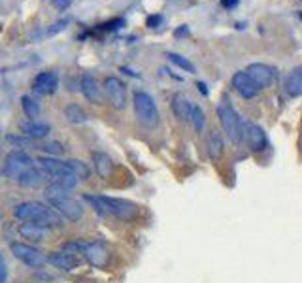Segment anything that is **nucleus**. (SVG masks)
<instances>
[{"instance_id":"15","label":"nucleus","mask_w":302,"mask_h":283,"mask_svg":"<svg viewBox=\"0 0 302 283\" xmlns=\"http://www.w3.org/2000/svg\"><path fill=\"white\" fill-rule=\"evenodd\" d=\"M59 87V76L55 72H40L32 80V91L38 95H53Z\"/></svg>"},{"instance_id":"16","label":"nucleus","mask_w":302,"mask_h":283,"mask_svg":"<svg viewBox=\"0 0 302 283\" xmlns=\"http://www.w3.org/2000/svg\"><path fill=\"white\" fill-rule=\"evenodd\" d=\"M80 89H82L83 97H85L89 102H93V104H102V92H100L99 81H97V78H95L93 74L85 72V74L82 76Z\"/></svg>"},{"instance_id":"2","label":"nucleus","mask_w":302,"mask_h":283,"mask_svg":"<svg viewBox=\"0 0 302 283\" xmlns=\"http://www.w3.org/2000/svg\"><path fill=\"white\" fill-rule=\"evenodd\" d=\"M46 200L51 204V208L57 210L68 221H80L83 217V206L76 198H72L70 189L66 187L51 183L46 189Z\"/></svg>"},{"instance_id":"11","label":"nucleus","mask_w":302,"mask_h":283,"mask_svg":"<svg viewBox=\"0 0 302 283\" xmlns=\"http://www.w3.org/2000/svg\"><path fill=\"white\" fill-rule=\"evenodd\" d=\"M231 83H233L234 91L238 92V95L244 100L255 99L257 95H259V87L253 83V80H251L250 76H248V72H246V70H240V72H236V74L233 76Z\"/></svg>"},{"instance_id":"25","label":"nucleus","mask_w":302,"mask_h":283,"mask_svg":"<svg viewBox=\"0 0 302 283\" xmlns=\"http://www.w3.org/2000/svg\"><path fill=\"white\" fill-rule=\"evenodd\" d=\"M166 59H168L170 63H174L178 68H181L183 72H187V74H195L197 72V68H195V64L189 61V59L185 57H181V55H178V53H172L168 51L166 53Z\"/></svg>"},{"instance_id":"3","label":"nucleus","mask_w":302,"mask_h":283,"mask_svg":"<svg viewBox=\"0 0 302 283\" xmlns=\"http://www.w3.org/2000/svg\"><path fill=\"white\" fill-rule=\"evenodd\" d=\"M36 168H38L42 172V176L49 179L51 183L66 187L70 191L80 183V179L72 174V170L68 168L66 161H57V159H53V157H40V159L36 161Z\"/></svg>"},{"instance_id":"22","label":"nucleus","mask_w":302,"mask_h":283,"mask_svg":"<svg viewBox=\"0 0 302 283\" xmlns=\"http://www.w3.org/2000/svg\"><path fill=\"white\" fill-rule=\"evenodd\" d=\"M19 128H21V133L25 134V136H29V138H44V136H47L49 134V125L47 123H38L34 121V119H29V121H23L21 125H19Z\"/></svg>"},{"instance_id":"6","label":"nucleus","mask_w":302,"mask_h":283,"mask_svg":"<svg viewBox=\"0 0 302 283\" xmlns=\"http://www.w3.org/2000/svg\"><path fill=\"white\" fill-rule=\"evenodd\" d=\"M100 202L104 206L106 214L108 215H114L116 219H121V221H134L138 217V206L127 198H116V197H104V195H99Z\"/></svg>"},{"instance_id":"18","label":"nucleus","mask_w":302,"mask_h":283,"mask_svg":"<svg viewBox=\"0 0 302 283\" xmlns=\"http://www.w3.org/2000/svg\"><path fill=\"white\" fill-rule=\"evenodd\" d=\"M206 151H208L210 161L217 162L223 157V151H225V142H223V136H221L219 130H210L208 136H206Z\"/></svg>"},{"instance_id":"5","label":"nucleus","mask_w":302,"mask_h":283,"mask_svg":"<svg viewBox=\"0 0 302 283\" xmlns=\"http://www.w3.org/2000/svg\"><path fill=\"white\" fill-rule=\"evenodd\" d=\"M133 106L134 114L138 117V121L147 128H155L161 123V114L155 104V100L149 92L145 91H134L133 95Z\"/></svg>"},{"instance_id":"9","label":"nucleus","mask_w":302,"mask_h":283,"mask_svg":"<svg viewBox=\"0 0 302 283\" xmlns=\"http://www.w3.org/2000/svg\"><path fill=\"white\" fill-rule=\"evenodd\" d=\"M32 166H34V162H32L30 155H27L25 151H12L6 157V162H4V176L12 179H19V176L25 170H29Z\"/></svg>"},{"instance_id":"33","label":"nucleus","mask_w":302,"mask_h":283,"mask_svg":"<svg viewBox=\"0 0 302 283\" xmlns=\"http://www.w3.org/2000/svg\"><path fill=\"white\" fill-rule=\"evenodd\" d=\"M121 27H125V19H121V17H117V19H114V21H108V23L100 25V29L102 30H117V29H121Z\"/></svg>"},{"instance_id":"31","label":"nucleus","mask_w":302,"mask_h":283,"mask_svg":"<svg viewBox=\"0 0 302 283\" xmlns=\"http://www.w3.org/2000/svg\"><path fill=\"white\" fill-rule=\"evenodd\" d=\"M66 25H68V19L64 17V19H59V21H55V23L49 27V29L46 30V34L47 36H55L57 32H61V30L66 29Z\"/></svg>"},{"instance_id":"32","label":"nucleus","mask_w":302,"mask_h":283,"mask_svg":"<svg viewBox=\"0 0 302 283\" xmlns=\"http://www.w3.org/2000/svg\"><path fill=\"white\" fill-rule=\"evenodd\" d=\"M40 149H44L46 153H51V155H61L63 153V145L59 144V142H47V144H44L40 147Z\"/></svg>"},{"instance_id":"17","label":"nucleus","mask_w":302,"mask_h":283,"mask_svg":"<svg viewBox=\"0 0 302 283\" xmlns=\"http://www.w3.org/2000/svg\"><path fill=\"white\" fill-rule=\"evenodd\" d=\"M172 114H174L180 121H191V111H193V102L187 99L183 92H176L172 97Z\"/></svg>"},{"instance_id":"1","label":"nucleus","mask_w":302,"mask_h":283,"mask_svg":"<svg viewBox=\"0 0 302 283\" xmlns=\"http://www.w3.org/2000/svg\"><path fill=\"white\" fill-rule=\"evenodd\" d=\"M13 215L21 221L27 223H36L46 229H53V227H63V215L59 214L55 208H47L46 204L30 200V202L19 204L17 208L13 210Z\"/></svg>"},{"instance_id":"34","label":"nucleus","mask_w":302,"mask_h":283,"mask_svg":"<svg viewBox=\"0 0 302 283\" xmlns=\"http://www.w3.org/2000/svg\"><path fill=\"white\" fill-rule=\"evenodd\" d=\"M161 23H163V15H161V13L149 15V17L145 19V27H147V29H157Z\"/></svg>"},{"instance_id":"28","label":"nucleus","mask_w":302,"mask_h":283,"mask_svg":"<svg viewBox=\"0 0 302 283\" xmlns=\"http://www.w3.org/2000/svg\"><path fill=\"white\" fill-rule=\"evenodd\" d=\"M21 104H23L25 116L29 117V119H34V117L40 116V104L34 99H30L29 95H25L23 99H21Z\"/></svg>"},{"instance_id":"14","label":"nucleus","mask_w":302,"mask_h":283,"mask_svg":"<svg viewBox=\"0 0 302 283\" xmlns=\"http://www.w3.org/2000/svg\"><path fill=\"white\" fill-rule=\"evenodd\" d=\"M47 262H51L55 268L64 270V272H72L82 265L80 257L74 253H68V251H53V253L47 257Z\"/></svg>"},{"instance_id":"41","label":"nucleus","mask_w":302,"mask_h":283,"mask_svg":"<svg viewBox=\"0 0 302 283\" xmlns=\"http://www.w3.org/2000/svg\"><path fill=\"white\" fill-rule=\"evenodd\" d=\"M300 21H302V12H300Z\"/></svg>"},{"instance_id":"7","label":"nucleus","mask_w":302,"mask_h":283,"mask_svg":"<svg viewBox=\"0 0 302 283\" xmlns=\"http://www.w3.org/2000/svg\"><path fill=\"white\" fill-rule=\"evenodd\" d=\"M10 251L15 259H19L23 265L30 266V268H40V266L46 265V257L42 253L40 249L32 248L30 243H19V242H13L10 246Z\"/></svg>"},{"instance_id":"8","label":"nucleus","mask_w":302,"mask_h":283,"mask_svg":"<svg viewBox=\"0 0 302 283\" xmlns=\"http://www.w3.org/2000/svg\"><path fill=\"white\" fill-rule=\"evenodd\" d=\"M246 72H248V76L253 80V83L259 89H268V87H272L276 83V80H278V70L265 63H251L246 68Z\"/></svg>"},{"instance_id":"19","label":"nucleus","mask_w":302,"mask_h":283,"mask_svg":"<svg viewBox=\"0 0 302 283\" xmlns=\"http://www.w3.org/2000/svg\"><path fill=\"white\" fill-rule=\"evenodd\" d=\"M285 92L289 95L291 99H298L302 97V66H296L287 74L285 78Z\"/></svg>"},{"instance_id":"21","label":"nucleus","mask_w":302,"mask_h":283,"mask_svg":"<svg viewBox=\"0 0 302 283\" xmlns=\"http://www.w3.org/2000/svg\"><path fill=\"white\" fill-rule=\"evenodd\" d=\"M17 232L30 242H42V240L49 238V229L36 225V223H23V225H19Z\"/></svg>"},{"instance_id":"10","label":"nucleus","mask_w":302,"mask_h":283,"mask_svg":"<svg viewBox=\"0 0 302 283\" xmlns=\"http://www.w3.org/2000/svg\"><path fill=\"white\" fill-rule=\"evenodd\" d=\"M104 92L106 97H108V100H110V104L116 110H125V106H127V85L119 78H116V76L106 78Z\"/></svg>"},{"instance_id":"30","label":"nucleus","mask_w":302,"mask_h":283,"mask_svg":"<svg viewBox=\"0 0 302 283\" xmlns=\"http://www.w3.org/2000/svg\"><path fill=\"white\" fill-rule=\"evenodd\" d=\"M6 140L10 144L17 145V147H32V138H29V136H13V134H8Z\"/></svg>"},{"instance_id":"40","label":"nucleus","mask_w":302,"mask_h":283,"mask_svg":"<svg viewBox=\"0 0 302 283\" xmlns=\"http://www.w3.org/2000/svg\"><path fill=\"white\" fill-rule=\"evenodd\" d=\"M236 29H238V30L246 29V25H244V23H236Z\"/></svg>"},{"instance_id":"36","label":"nucleus","mask_w":302,"mask_h":283,"mask_svg":"<svg viewBox=\"0 0 302 283\" xmlns=\"http://www.w3.org/2000/svg\"><path fill=\"white\" fill-rule=\"evenodd\" d=\"M70 4H72V0H53V6L57 8V10H61V12L68 10Z\"/></svg>"},{"instance_id":"39","label":"nucleus","mask_w":302,"mask_h":283,"mask_svg":"<svg viewBox=\"0 0 302 283\" xmlns=\"http://www.w3.org/2000/svg\"><path fill=\"white\" fill-rule=\"evenodd\" d=\"M197 89H198V92H202L204 97H208V87H206L204 81H197Z\"/></svg>"},{"instance_id":"20","label":"nucleus","mask_w":302,"mask_h":283,"mask_svg":"<svg viewBox=\"0 0 302 283\" xmlns=\"http://www.w3.org/2000/svg\"><path fill=\"white\" fill-rule=\"evenodd\" d=\"M93 164H95V172L99 174L102 179H108L114 174V161H111L110 155H106L102 151H93Z\"/></svg>"},{"instance_id":"26","label":"nucleus","mask_w":302,"mask_h":283,"mask_svg":"<svg viewBox=\"0 0 302 283\" xmlns=\"http://www.w3.org/2000/svg\"><path fill=\"white\" fill-rule=\"evenodd\" d=\"M64 114H66V117H68V121L74 123V125H80V123H85V121H87V114L83 111V108L80 104H70V106H66Z\"/></svg>"},{"instance_id":"4","label":"nucleus","mask_w":302,"mask_h":283,"mask_svg":"<svg viewBox=\"0 0 302 283\" xmlns=\"http://www.w3.org/2000/svg\"><path fill=\"white\" fill-rule=\"evenodd\" d=\"M217 117H219L221 127H223V130L226 133V136L231 138V142H233V144H240V140L244 138L248 125H246L244 119L240 117L236 108L231 104V100H229L226 95L221 97L219 104H217Z\"/></svg>"},{"instance_id":"37","label":"nucleus","mask_w":302,"mask_h":283,"mask_svg":"<svg viewBox=\"0 0 302 283\" xmlns=\"http://www.w3.org/2000/svg\"><path fill=\"white\" fill-rule=\"evenodd\" d=\"M174 36H176V38H183V36H189V27H187V25H180V27L174 30Z\"/></svg>"},{"instance_id":"12","label":"nucleus","mask_w":302,"mask_h":283,"mask_svg":"<svg viewBox=\"0 0 302 283\" xmlns=\"http://www.w3.org/2000/svg\"><path fill=\"white\" fill-rule=\"evenodd\" d=\"M83 257L95 268H106L108 262H110V249H108V246L104 242L87 243V249H85Z\"/></svg>"},{"instance_id":"35","label":"nucleus","mask_w":302,"mask_h":283,"mask_svg":"<svg viewBox=\"0 0 302 283\" xmlns=\"http://www.w3.org/2000/svg\"><path fill=\"white\" fill-rule=\"evenodd\" d=\"M6 277H8L6 259H4V255L0 253V283H6Z\"/></svg>"},{"instance_id":"29","label":"nucleus","mask_w":302,"mask_h":283,"mask_svg":"<svg viewBox=\"0 0 302 283\" xmlns=\"http://www.w3.org/2000/svg\"><path fill=\"white\" fill-rule=\"evenodd\" d=\"M85 249H87V242H83V240H72V242H66L63 246V251H68V253L74 255H83Z\"/></svg>"},{"instance_id":"13","label":"nucleus","mask_w":302,"mask_h":283,"mask_svg":"<svg viewBox=\"0 0 302 283\" xmlns=\"http://www.w3.org/2000/svg\"><path fill=\"white\" fill-rule=\"evenodd\" d=\"M244 138L251 153H262V151L268 147L267 133H265L262 127H259V125H248Z\"/></svg>"},{"instance_id":"27","label":"nucleus","mask_w":302,"mask_h":283,"mask_svg":"<svg viewBox=\"0 0 302 283\" xmlns=\"http://www.w3.org/2000/svg\"><path fill=\"white\" fill-rule=\"evenodd\" d=\"M66 164H68V168L72 170V174H74L78 179H87L89 176H91V170H89V166L83 161H78V159H68Z\"/></svg>"},{"instance_id":"38","label":"nucleus","mask_w":302,"mask_h":283,"mask_svg":"<svg viewBox=\"0 0 302 283\" xmlns=\"http://www.w3.org/2000/svg\"><path fill=\"white\" fill-rule=\"evenodd\" d=\"M221 4H223V8H226V10H233V8L238 6V0H221Z\"/></svg>"},{"instance_id":"24","label":"nucleus","mask_w":302,"mask_h":283,"mask_svg":"<svg viewBox=\"0 0 302 283\" xmlns=\"http://www.w3.org/2000/svg\"><path fill=\"white\" fill-rule=\"evenodd\" d=\"M191 125L195 128V133L202 134L204 128H206V114L200 106L193 104V111H191Z\"/></svg>"},{"instance_id":"23","label":"nucleus","mask_w":302,"mask_h":283,"mask_svg":"<svg viewBox=\"0 0 302 283\" xmlns=\"http://www.w3.org/2000/svg\"><path fill=\"white\" fill-rule=\"evenodd\" d=\"M42 172L36 168V164L32 168H29V170H25L21 176H19L17 183L21 185V187H27V189H36V187H40L42 185Z\"/></svg>"}]
</instances>
